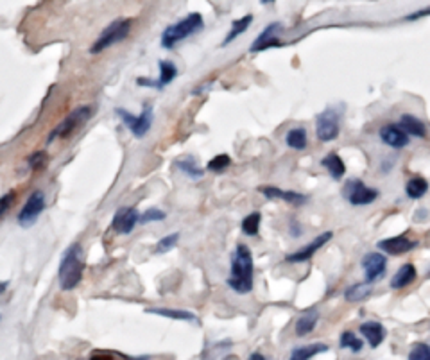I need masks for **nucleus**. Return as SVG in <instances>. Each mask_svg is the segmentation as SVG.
Segmentation results:
<instances>
[{
    "instance_id": "nucleus-6",
    "label": "nucleus",
    "mask_w": 430,
    "mask_h": 360,
    "mask_svg": "<svg viewBox=\"0 0 430 360\" xmlns=\"http://www.w3.org/2000/svg\"><path fill=\"white\" fill-rule=\"evenodd\" d=\"M115 113L119 115V119L126 124V127L131 131V135L135 136V138H143V136L151 131V126H152V106L151 104H143L142 111H140L138 115L129 113V111L124 110V108H117Z\"/></svg>"
},
{
    "instance_id": "nucleus-19",
    "label": "nucleus",
    "mask_w": 430,
    "mask_h": 360,
    "mask_svg": "<svg viewBox=\"0 0 430 360\" xmlns=\"http://www.w3.org/2000/svg\"><path fill=\"white\" fill-rule=\"evenodd\" d=\"M317 321H320V314H317V310L310 308V310L303 312V314L298 317V321H296V326H294L296 336L305 337V336H308V333L314 332Z\"/></svg>"
},
{
    "instance_id": "nucleus-18",
    "label": "nucleus",
    "mask_w": 430,
    "mask_h": 360,
    "mask_svg": "<svg viewBox=\"0 0 430 360\" xmlns=\"http://www.w3.org/2000/svg\"><path fill=\"white\" fill-rule=\"evenodd\" d=\"M361 333L368 339L371 348H378L385 339V328L377 321H366L361 324Z\"/></svg>"
},
{
    "instance_id": "nucleus-17",
    "label": "nucleus",
    "mask_w": 430,
    "mask_h": 360,
    "mask_svg": "<svg viewBox=\"0 0 430 360\" xmlns=\"http://www.w3.org/2000/svg\"><path fill=\"white\" fill-rule=\"evenodd\" d=\"M380 138L385 145L393 149H403L409 145V135L400 126H384L380 129Z\"/></svg>"
},
{
    "instance_id": "nucleus-26",
    "label": "nucleus",
    "mask_w": 430,
    "mask_h": 360,
    "mask_svg": "<svg viewBox=\"0 0 430 360\" xmlns=\"http://www.w3.org/2000/svg\"><path fill=\"white\" fill-rule=\"evenodd\" d=\"M253 24V15H246V17L238 18V20H235L234 24H231V29H229V33L226 34L224 41H222V47L229 45L231 41L237 40L241 34H244L250 29V25Z\"/></svg>"
},
{
    "instance_id": "nucleus-30",
    "label": "nucleus",
    "mask_w": 430,
    "mask_h": 360,
    "mask_svg": "<svg viewBox=\"0 0 430 360\" xmlns=\"http://www.w3.org/2000/svg\"><path fill=\"white\" fill-rule=\"evenodd\" d=\"M260 222H262V213L260 212H253L250 213V215H246L241 224L242 233L248 235V237H255V235H258V231H260Z\"/></svg>"
},
{
    "instance_id": "nucleus-24",
    "label": "nucleus",
    "mask_w": 430,
    "mask_h": 360,
    "mask_svg": "<svg viewBox=\"0 0 430 360\" xmlns=\"http://www.w3.org/2000/svg\"><path fill=\"white\" fill-rule=\"evenodd\" d=\"M321 165H323V167L330 172V176L337 181L343 180L344 174H346V165H344V161L341 160V156L336 154V152H330V154L324 156Z\"/></svg>"
},
{
    "instance_id": "nucleus-32",
    "label": "nucleus",
    "mask_w": 430,
    "mask_h": 360,
    "mask_svg": "<svg viewBox=\"0 0 430 360\" xmlns=\"http://www.w3.org/2000/svg\"><path fill=\"white\" fill-rule=\"evenodd\" d=\"M178 242H180V233H178V231H174V233H169V235H165L164 238H160V240H158L155 251L158 254L169 253V251H172L174 247L178 246Z\"/></svg>"
},
{
    "instance_id": "nucleus-9",
    "label": "nucleus",
    "mask_w": 430,
    "mask_h": 360,
    "mask_svg": "<svg viewBox=\"0 0 430 360\" xmlns=\"http://www.w3.org/2000/svg\"><path fill=\"white\" fill-rule=\"evenodd\" d=\"M315 135L321 142H332L339 136V117L334 110H324L315 117Z\"/></svg>"
},
{
    "instance_id": "nucleus-16",
    "label": "nucleus",
    "mask_w": 430,
    "mask_h": 360,
    "mask_svg": "<svg viewBox=\"0 0 430 360\" xmlns=\"http://www.w3.org/2000/svg\"><path fill=\"white\" fill-rule=\"evenodd\" d=\"M260 194L262 196H266V199H282L285 201V203H289V205H305L307 203V196H303V194L294 192V190H282L278 189V187H271V185H267V187H260Z\"/></svg>"
},
{
    "instance_id": "nucleus-41",
    "label": "nucleus",
    "mask_w": 430,
    "mask_h": 360,
    "mask_svg": "<svg viewBox=\"0 0 430 360\" xmlns=\"http://www.w3.org/2000/svg\"><path fill=\"white\" fill-rule=\"evenodd\" d=\"M8 285H9L8 282H0V296L4 294L6 291H8Z\"/></svg>"
},
{
    "instance_id": "nucleus-22",
    "label": "nucleus",
    "mask_w": 430,
    "mask_h": 360,
    "mask_svg": "<svg viewBox=\"0 0 430 360\" xmlns=\"http://www.w3.org/2000/svg\"><path fill=\"white\" fill-rule=\"evenodd\" d=\"M148 314L160 315V317H167V319L174 321H187V323H192L196 321V314L189 310H180V308H148Z\"/></svg>"
},
{
    "instance_id": "nucleus-35",
    "label": "nucleus",
    "mask_w": 430,
    "mask_h": 360,
    "mask_svg": "<svg viewBox=\"0 0 430 360\" xmlns=\"http://www.w3.org/2000/svg\"><path fill=\"white\" fill-rule=\"evenodd\" d=\"M165 217H167V213H165L164 210L151 208L148 210V212L140 213V222H142V224H148V222H162L165 221Z\"/></svg>"
},
{
    "instance_id": "nucleus-8",
    "label": "nucleus",
    "mask_w": 430,
    "mask_h": 360,
    "mask_svg": "<svg viewBox=\"0 0 430 360\" xmlns=\"http://www.w3.org/2000/svg\"><path fill=\"white\" fill-rule=\"evenodd\" d=\"M343 196L352 203L353 206L371 205L373 201L378 197V192L371 187H366L361 180H350L344 185Z\"/></svg>"
},
{
    "instance_id": "nucleus-12",
    "label": "nucleus",
    "mask_w": 430,
    "mask_h": 360,
    "mask_svg": "<svg viewBox=\"0 0 430 360\" xmlns=\"http://www.w3.org/2000/svg\"><path fill=\"white\" fill-rule=\"evenodd\" d=\"M362 269L366 271V282L373 283L384 278L387 260L382 253H368L362 258Z\"/></svg>"
},
{
    "instance_id": "nucleus-39",
    "label": "nucleus",
    "mask_w": 430,
    "mask_h": 360,
    "mask_svg": "<svg viewBox=\"0 0 430 360\" xmlns=\"http://www.w3.org/2000/svg\"><path fill=\"white\" fill-rule=\"evenodd\" d=\"M90 360H113L110 355H104V353H97V355H92Z\"/></svg>"
},
{
    "instance_id": "nucleus-34",
    "label": "nucleus",
    "mask_w": 430,
    "mask_h": 360,
    "mask_svg": "<svg viewBox=\"0 0 430 360\" xmlns=\"http://www.w3.org/2000/svg\"><path fill=\"white\" fill-rule=\"evenodd\" d=\"M231 165V158H229L228 154H217L215 158H212V160L208 161V171L215 172V174H221V172H224L226 168Z\"/></svg>"
},
{
    "instance_id": "nucleus-37",
    "label": "nucleus",
    "mask_w": 430,
    "mask_h": 360,
    "mask_svg": "<svg viewBox=\"0 0 430 360\" xmlns=\"http://www.w3.org/2000/svg\"><path fill=\"white\" fill-rule=\"evenodd\" d=\"M15 197H17L15 190H11V192L4 194V196L0 197V219L9 212V208H11L13 203H15Z\"/></svg>"
},
{
    "instance_id": "nucleus-31",
    "label": "nucleus",
    "mask_w": 430,
    "mask_h": 360,
    "mask_svg": "<svg viewBox=\"0 0 430 360\" xmlns=\"http://www.w3.org/2000/svg\"><path fill=\"white\" fill-rule=\"evenodd\" d=\"M341 348H346V350H352V352L359 353L362 350V346H364V343H362V339H359V337L355 336L353 332H343L341 333V339H339Z\"/></svg>"
},
{
    "instance_id": "nucleus-20",
    "label": "nucleus",
    "mask_w": 430,
    "mask_h": 360,
    "mask_svg": "<svg viewBox=\"0 0 430 360\" xmlns=\"http://www.w3.org/2000/svg\"><path fill=\"white\" fill-rule=\"evenodd\" d=\"M400 127L407 133V135L418 136V138H425V136H427L425 124H423L422 120L416 117V115H410V113L401 115V117H400Z\"/></svg>"
},
{
    "instance_id": "nucleus-23",
    "label": "nucleus",
    "mask_w": 430,
    "mask_h": 360,
    "mask_svg": "<svg viewBox=\"0 0 430 360\" xmlns=\"http://www.w3.org/2000/svg\"><path fill=\"white\" fill-rule=\"evenodd\" d=\"M371 294H373L371 283L369 282L355 283V285L346 289V292H344V299H346L348 303H361V301H366Z\"/></svg>"
},
{
    "instance_id": "nucleus-42",
    "label": "nucleus",
    "mask_w": 430,
    "mask_h": 360,
    "mask_svg": "<svg viewBox=\"0 0 430 360\" xmlns=\"http://www.w3.org/2000/svg\"><path fill=\"white\" fill-rule=\"evenodd\" d=\"M275 0H262V4H273Z\"/></svg>"
},
{
    "instance_id": "nucleus-27",
    "label": "nucleus",
    "mask_w": 430,
    "mask_h": 360,
    "mask_svg": "<svg viewBox=\"0 0 430 360\" xmlns=\"http://www.w3.org/2000/svg\"><path fill=\"white\" fill-rule=\"evenodd\" d=\"M285 143L291 149H296V151H303L308 145L307 131H305L303 127H292L291 131L287 133Z\"/></svg>"
},
{
    "instance_id": "nucleus-13",
    "label": "nucleus",
    "mask_w": 430,
    "mask_h": 360,
    "mask_svg": "<svg viewBox=\"0 0 430 360\" xmlns=\"http://www.w3.org/2000/svg\"><path fill=\"white\" fill-rule=\"evenodd\" d=\"M280 31H282V24H278V22L267 25L262 33H260V36L253 41L251 52H262V50L273 49V47H282L283 43L278 38Z\"/></svg>"
},
{
    "instance_id": "nucleus-2",
    "label": "nucleus",
    "mask_w": 430,
    "mask_h": 360,
    "mask_svg": "<svg viewBox=\"0 0 430 360\" xmlns=\"http://www.w3.org/2000/svg\"><path fill=\"white\" fill-rule=\"evenodd\" d=\"M83 271H85V260H83L81 244H72L65 250L57 269V280L62 291H74L81 283Z\"/></svg>"
},
{
    "instance_id": "nucleus-33",
    "label": "nucleus",
    "mask_w": 430,
    "mask_h": 360,
    "mask_svg": "<svg viewBox=\"0 0 430 360\" xmlns=\"http://www.w3.org/2000/svg\"><path fill=\"white\" fill-rule=\"evenodd\" d=\"M27 164L31 171H43V168L47 167V164H49V154H47V151H36L34 154L29 156Z\"/></svg>"
},
{
    "instance_id": "nucleus-5",
    "label": "nucleus",
    "mask_w": 430,
    "mask_h": 360,
    "mask_svg": "<svg viewBox=\"0 0 430 360\" xmlns=\"http://www.w3.org/2000/svg\"><path fill=\"white\" fill-rule=\"evenodd\" d=\"M92 113H94V111H92L90 106L76 108L72 113L66 115L65 119L54 127V131L50 133L49 138H47V143H52L54 140L57 138H69L72 133L78 131L79 127L85 126V124L92 119Z\"/></svg>"
},
{
    "instance_id": "nucleus-28",
    "label": "nucleus",
    "mask_w": 430,
    "mask_h": 360,
    "mask_svg": "<svg viewBox=\"0 0 430 360\" xmlns=\"http://www.w3.org/2000/svg\"><path fill=\"white\" fill-rule=\"evenodd\" d=\"M406 192L410 199H422V197L429 192V183H427L425 178L414 176L413 180L407 181Z\"/></svg>"
},
{
    "instance_id": "nucleus-43",
    "label": "nucleus",
    "mask_w": 430,
    "mask_h": 360,
    "mask_svg": "<svg viewBox=\"0 0 430 360\" xmlns=\"http://www.w3.org/2000/svg\"><path fill=\"white\" fill-rule=\"evenodd\" d=\"M0 319H2V315H0Z\"/></svg>"
},
{
    "instance_id": "nucleus-4",
    "label": "nucleus",
    "mask_w": 430,
    "mask_h": 360,
    "mask_svg": "<svg viewBox=\"0 0 430 360\" xmlns=\"http://www.w3.org/2000/svg\"><path fill=\"white\" fill-rule=\"evenodd\" d=\"M133 20L131 18H119V20L111 22L108 27H104V31L101 33V36L95 40L94 45L90 47L92 54H101L103 50L110 49L115 43H120V41L126 40L131 33Z\"/></svg>"
},
{
    "instance_id": "nucleus-40",
    "label": "nucleus",
    "mask_w": 430,
    "mask_h": 360,
    "mask_svg": "<svg viewBox=\"0 0 430 360\" xmlns=\"http://www.w3.org/2000/svg\"><path fill=\"white\" fill-rule=\"evenodd\" d=\"M248 360H266V357H264L262 353H251Z\"/></svg>"
},
{
    "instance_id": "nucleus-3",
    "label": "nucleus",
    "mask_w": 430,
    "mask_h": 360,
    "mask_svg": "<svg viewBox=\"0 0 430 360\" xmlns=\"http://www.w3.org/2000/svg\"><path fill=\"white\" fill-rule=\"evenodd\" d=\"M203 27H205V22H203L201 13H190V15H187V17L183 18V20L165 27V31L162 33V47L169 50L174 49L180 41L187 40V38L192 36V34L199 33Z\"/></svg>"
},
{
    "instance_id": "nucleus-21",
    "label": "nucleus",
    "mask_w": 430,
    "mask_h": 360,
    "mask_svg": "<svg viewBox=\"0 0 430 360\" xmlns=\"http://www.w3.org/2000/svg\"><path fill=\"white\" fill-rule=\"evenodd\" d=\"M416 275H418V273H416V267H414L413 264H403V266L396 271V275L393 276V280H391V287L396 289V291L406 289V287H409L410 283L416 280Z\"/></svg>"
},
{
    "instance_id": "nucleus-15",
    "label": "nucleus",
    "mask_w": 430,
    "mask_h": 360,
    "mask_svg": "<svg viewBox=\"0 0 430 360\" xmlns=\"http://www.w3.org/2000/svg\"><path fill=\"white\" fill-rule=\"evenodd\" d=\"M416 246H418V242L410 240L407 235H398V237L384 238V240L378 242V247L387 254H406Z\"/></svg>"
},
{
    "instance_id": "nucleus-11",
    "label": "nucleus",
    "mask_w": 430,
    "mask_h": 360,
    "mask_svg": "<svg viewBox=\"0 0 430 360\" xmlns=\"http://www.w3.org/2000/svg\"><path fill=\"white\" fill-rule=\"evenodd\" d=\"M332 237H334L332 231H324V233L317 235V237H315L314 240L308 242L307 246L301 247V250L296 251V253L289 254V257L285 258V262H289V264L308 262V260H310V258L314 257V254L317 253V251H320L321 247H323L328 240H332Z\"/></svg>"
},
{
    "instance_id": "nucleus-29",
    "label": "nucleus",
    "mask_w": 430,
    "mask_h": 360,
    "mask_svg": "<svg viewBox=\"0 0 430 360\" xmlns=\"http://www.w3.org/2000/svg\"><path fill=\"white\" fill-rule=\"evenodd\" d=\"M176 167L183 172L185 176L190 178V180H201V178L205 176V171L199 167V164H197L194 158H183V160H178Z\"/></svg>"
},
{
    "instance_id": "nucleus-10",
    "label": "nucleus",
    "mask_w": 430,
    "mask_h": 360,
    "mask_svg": "<svg viewBox=\"0 0 430 360\" xmlns=\"http://www.w3.org/2000/svg\"><path fill=\"white\" fill-rule=\"evenodd\" d=\"M138 222H140L138 210H136L135 206H122V208L117 210V213L113 215L111 228L120 235H129Z\"/></svg>"
},
{
    "instance_id": "nucleus-25",
    "label": "nucleus",
    "mask_w": 430,
    "mask_h": 360,
    "mask_svg": "<svg viewBox=\"0 0 430 360\" xmlns=\"http://www.w3.org/2000/svg\"><path fill=\"white\" fill-rule=\"evenodd\" d=\"M328 352V346L323 343L317 344H307V346H299V348L292 350L289 360H310L312 357L320 355V353Z\"/></svg>"
},
{
    "instance_id": "nucleus-1",
    "label": "nucleus",
    "mask_w": 430,
    "mask_h": 360,
    "mask_svg": "<svg viewBox=\"0 0 430 360\" xmlns=\"http://www.w3.org/2000/svg\"><path fill=\"white\" fill-rule=\"evenodd\" d=\"M253 254L246 244H237L231 254V273L226 280L228 287L237 294H250L253 291Z\"/></svg>"
},
{
    "instance_id": "nucleus-14",
    "label": "nucleus",
    "mask_w": 430,
    "mask_h": 360,
    "mask_svg": "<svg viewBox=\"0 0 430 360\" xmlns=\"http://www.w3.org/2000/svg\"><path fill=\"white\" fill-rule=\"evenodd\" d=\"M160 75H158V79L156 81H152V79H145V78H140L136 79V82H138L140 86H148V88H156V90H164L165 86L171 85L174 79L178 78V66L174 65L172 62H160Z\"/></svg>"
},
{
    "instance_id": "nucleus-38",
    "label": "nucleus",
    "mask_w": 430,
    "mask_h": 360,
    "mask_svg": "<svg viewBox=\"0 0 430 360\" xmlns=\"http://www.w3.org/2000/svg\"><path fill=\"white\" fill-rule=\"evenodd\" d=\"M427 15H430V8L422 9V11H418V13H414V15L407 17V20H416V18H423V17H427Z\"/></svg>"
},
{
    "instance_id": "nucleus-7",
    "label": "nucleus",
    "mask_w": 430,
    "mask_h": 360,
    "mask_svg": "<svg viewBox=\"0 0 430 360\" xmlns=\"http://www.w3.org/2000/svg\"><path fill=\"white\" fill-rule=\"evenodd\" d=\"M45 206V194L41 192V190H34V192L27 197L25 205L22 206L20 213H18V224H20L22 228H31V226L38 221L41 213H43Z\"/></svg>"
},
{
    "instance_id": "nucleus-36",
    "label": "nucleus",
    "mask_w": 430,
    "mask_h": 360,
    "mask_svg": "<svg viewBox=\"0 0 430 360\" xmlns=\"http://www.w3.org/2000/svg\"><path fill=\"white\" fill-rule=\"evenodd\" d=\"M409 360H430V346L425 343L414 344L409 353Z\"/></svg>"
}]
</instances>
